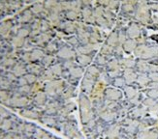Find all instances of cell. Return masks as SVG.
I'll return each mask as SVG.
<instances>
[{"mask_svg":"<svg viewBox=\"0 0 158 139\" xmlns=\"http://www.w3.org/2000/svg\"><path fill=\"white\" fill-rule=\"evenodd\" d=\"M80 112H81V121L82 125H85L87 122L97 117V113L93 108L92 101L88 96L84 93L80 94Z\"/></svg>","mask_w":158,"mask_h":139,"instance_id":"6da1fadb","label":"cell"},{"mask_svg":"<svg viewBox=\"0 0 158 139\" xmlns=\"http://www.w3.org/2000/svg\"><path fill=\"white\" fill-rule=\"evenodd\" d=\"M121 133V125L118 122H114L113 124L108 125L106 130L102 134V138L105 139H115Z\"/></svg>","mask_w":158,"mask_h":139,"instance_id":"7a4b0ae2","label":"cell"},{"mask_svg":"<svg viewBox=\"0 0 158 139\" xmlns=\"http://www.w3.org/2000/svg\"><path fill=\"white\" fill-rule=\"evenodd\" d=\"M98 118L106 124H113L114 122H118V111L103 109L101 112L98 113Z\"/></svg>","mask_w":158,"mask_h":139,"instance_id":"3957f363","label":"cell"},{"mask_svg":"<svg viewBox=\"0 0 158 139\" xmlns=\"http://www.w3.org/2000/svg\"><path fill=\"white\" fill-rule=\"evenodd\" d=\"M96 82H97L96 79H94L92 77H89V76L85 74L84 78H82V81H81V93H84L85 95L88 96L89 98H90V96L94 90Z\"/></svg>","mask_w":158,"mask_h":139,"instance_id":"277c9868","label":"cell"},{"mask_svg":"<svg viewBox=\"0 0 158 139\" xmlns=\"http://www.w3.org/2000/svg\"><path fill=\"white\" fill-rule=\"evenodd\" d=\"M123 98V94L118 88L106 87L104 89V99L108 101H120Z\"/></svg>","mask_w":158,"mask_h":139,"instance_id":"5b68a950","label":"cell"},{"mask_svg":"<svg viewBox=\"0 0 158 139\" xmlns=\"http://www.w3.org/2000/svg\"><path fill=\"white\" fill-rule=\"evenodd\" d=\"M148 112V109L142 104V105H137V106H134L133 108L130 109L128 116L133 118V119L141 121L147 116Z\"/></svg>","mask_w":158,"mask_h":139,"instance_id":"8992f818","label":"cell"},{"mask_svg":"<svg viewBox=\"0 0 158 139\" xmlns=\"http://www.w3.org/2000/svg\"><path fill=\"white\" fill-rule=\"evenodd\" d=\"M68 74H69V78L70 79H79L84 74V69L82 67H73L71 69L68 70Z\"/></svg>","mask_w":158,"mask_h":139,"instance_id":"52a82bcc","label":"cell"},{"mask_svg":"<svg viewBox=\"0 0 158 139\" xmlns=\"http://www.w3.org/2000/svg\"><path fill=\"white\" fill-rule=\"evenodd\" d=\"M76 60L78 62V64L81 66V67H86L88 66L89 64L91 63L92 61V58L90 55H86V54H78L77 57H76Z\"/></svg>","mask_w":158,"mask_h":139,"instance_id":"ba28073f","label":"cell"},{"mask_svg":"<svg viewBox=\"0 0 158 139\" xmlns=\"http://www.w3.org/2000/svg\"><path fill=\"white\" fill-rule=\"evenodd\" d=\"M123 78L125 79L127 85H132V83H134L137 80V75L131 69H127L124 73H123Z\"/></svg>","mask_w":158,"mask_h":139,"instance_id":"9c48e42d","label":"cell"},{"mask_svg":"<svg viewBox=\"0 0 158 139\" xmlns=\"http://www.w3.org/2000/svg\"><path fill=\"white\" fill-rule=\"evenodd\" d=\"M58 56L63 59H70L76 56V52L72 50L69 47H62L58 51Z\"/></svg>","mask_w":158,"mask_h":139,"instance_id":"30bf717a","label":"cell"},{"mask_svg":"<svg viewBox=\"0 0 158 139\" xmlns=\"http://www.w3.org/2000/svg\"><path fill=\"white\" fill-rule=\"evenodd\" d=\"M123 92H124V95L127 98V100H131L134 97H136L138 95V90H137L135 87H133L132 85H126L124 88H123Z\"/></svg>","mask_w":158,"mask_h":139,"instance_id":"8fae6325","label":"cell"},{"mask_svg":"<svg viewBox=\"0 0 158 139\" xmlns=\"http://www.w3.org/2000/svg\"><path fill=\"white\" fill-rule=\"evenodd\" d=\"M96 50V46L94 45H85V46H79L78 50H77V52L78 54H90L91 52H93L94 50Z\"/></svg>","mask_w":158,"mask_h":139,"instance_id":"7c38bea8","label":"cell"},{"mask_svg":"<svg viewBox=\"0 0 158 139\" xmlns=\"http://www.w3.org/2000/svg\"><path fill=\"white\" fill-rule=\"evenodd\" d=\"M76 96V86L70 85L68 89H65L62 92V97L64 99H71Z\"/></svg>","mask_w":158,"mask_h":139,"instance_id":"4fadbf2b","label":"cell"},{"mask_svg":"<svg viewBox=\"0 0 158 139\" xmlns=\"http://www.w3.org/2000/svg\"><path fill=\"white\" fill-rule=\"evenodd\" d=\"M112 85L115 88H124L127 84L124 78L118 76V77H115L112 80Z\"/></svg>","mask_w":158,"mask_h":139,"instance_id":"5bb4252c","label":"cell"},{"mask_svg":"<svg viewBox=\"0 0 158 139\" xmlns=\"http://www.w3.org/2000/svg\"><path fill=\"white\" fill-rule=\"evenodd\" d=\"M95 63L97 66H104L108 64V60L106 58V55H98L95 59Z\"/></svg>","mask_w":158,"mask_h":139,"instance_id":"9a60e30c","label":"cell"},{"mask_svg":"<svg viewBox=\"0 0 158 139\" xmlns=\"http://www.w3.org/2000/svg\"><path fill=\"white\" fill-rule=\"evenodd\" d=\"M149 77H148L147 75H140L138 78H137V82H138V84L140 86H146L148 84V82H149Z\"/></svg>","mask_w":158,"mask_h":139,"instance_id":"2e32d148","label":"cell"},{"mask_svg":"<svg viewBox=\"0 0 158 139\" xmlns=\"http://www.w3.org/2000/svg\"><path fill=\"white\" fill-rule=\"evenodd\" d=\"M155 102H156V100H153V99H152V98H148L147 99H145V100H143V101H142V104L145 107H147L148 109V108H150L152 106H153L154 104H155Z\"/></svg>","mask_w":158,"mask_h":139,"instance_id":"e0dca14e","label":"cell"},{"mask_svg":"<svg viewBox=\"0 0 158 139\" xmlns=\"http://www.w3.org/2000/svg\"><path fill=\"white\" fill-rule=\"evenodd\" d=\"M26 103V101L24 98H16L12 100V104H14V105H17V106H23L25 105Z\"/></svg>","mask_w":158,"mask_h":139,"instance_id":"ac0fdd59","label":"cell"},{"mask_svg":"<svg viewBox=\"0 0 158 139\" xmlns=\"http://www.w3.org/2000/svg\"><path fill=\"white\" fill-rule=\"evenodd\" d=\"M147 95H148V98H152L153 100H157L158 99V88L149 89L147 92Z\"/></svg>","mask_w":158,"mask_h":139,"instance_id":"d6986e66","label":"cell"},{"mask_svg":"<svg viewBox=\"0 0 158 139\" xmlns=\"http://www.w3.org/2000/svg\"><path fill=\"white\" fill-rule=\"evenodd\" d=\"M107 68L109 69V71H114V70H118V61L112 60V61L108 62Z\"/></svg>","mask_w":158,"mask_h":139,"instance_id":"ffe728a7","label":"cell"},{"mask_svg":"<svg viewBox=\"0 0 158 139\" xmlns=\"http://www.w3.org/2000/svg\"><path fill=\"white\" fill-rule=\"evenodd\" d=\"M35 101L38 104H43L46 101V95L42 92H40L39 94H37V96L35 97Z\"/></svg>","mask_w":158,"mask_h":139,"instance_id":"44dd1931","label":"cell"},{"mask_svg":"<svg viewBox=\"0 0 158 139\" xmlns=\"http://www.w3.org/2000/svg\"><path fill=\"white\" fill-rule=\"evenodd\" d=\"M43 52L39 50H34L31 54V59L32 60H37V59H40L41 57L43 56Z\"/></svg>","mask_w":158,"mask_h":139,"instance_id":"7402d4cb","label":"cell"},{"mask_svg":"<svg viewBox=\"0 0 158 139\" xmlns=\"http://www.w3.org/2000/svg\"><path fill=\"white\" fill-rule=\"evenodd\" d=\"M51 71H52V73L59 75V74L62 73V68H61V66H60V65H54V66H52V67Z\"/></svg>","mask_w":158,"mask_h":139,"instance_id":"603a6c76","label":"cell"},{"mask_svg":"<svg viewBox=\"0 0 158 139\" xmlns=\"http://www.w3.org/2000/svg\"><path fill=\"white\" fill-rule=\"evenodd\" d=\"M148 112L149 113H152L153 115H156L158 116V101H156L155 104L153 106H152L150 108H148Z\"/></svg>","mask_w":158,"mask_h":139,"instance_id":"cb8c5ba5","label":"cell"},{"mask_svg":"<svg viewBox=\"0 0 158 139\" xmlns=\"http://www.w3.org/2000/svg\"><path fill=\"white\" fill-rule=\"evenodd\" d=\"M23 114L26 117H29V118H37V113L33 112L31 110H25L23 112Z\"/></svg>","mask_w":158,"mask_h":139,"instance_id":"d4e9b609","label":"cell"},{"mask_svg":"<svg viewBox=\"0 0 158 139\" xmlns=\"http://www.w3.org/2000/svg\"><path fill=\"white\" fill-rule=\"evenodd\" d=\"M43 122H45L47 125H49V126H52V127L56 124V120H54L53 118H52V117H47L45 120L43 119Z\"/></svg>","mask_w":158,"mask_h":139,"instance_id":"484cf974","label":"cell"},{"mask_svg":"<svg viewBox=\"0 0 158 139\" xmlns=\"http://www.w3.org/2000/svg\"><path fill=\"white\" fill-rule=\"evenodd\" d=\"M14 73H15L17 75H20V74H23L25 73V70L23 68V67H20V66H17L15 68V70H14Z\"/></svg>","mask_w":158,"mask_h":139,"instance_id":"4316f807","label":"cell"},{"mask_svg":"<svg viewBox=\"0 0 158 139\" xmlns=\"http://www.w3.org/2000/svg\"><path fill=\"white\" fill-rule=\"evenodd\" d=\"M25 79H26L27 83H33V82H35V80H36V76L34 74H32V73H30V74L25 75Z\"/></svg>","mask_w":158,"mask_h":139,"instance_id":"83f0119b","label":"cell"},{"mask_svg":"<svg viewBox=\"0 0 158 139\" xmlns=\"http://www.w3.org/2000/svg\"><path fill=\"white\" fill-rule=\"evenodd\" d=\"M28 30L27 29H24V28H23V29H20L19 31V34H18V36L19 37H20V38H24V37H26L27 35H28Z\"/></svg>","mask_w":158,"mask_h":139,"instance_id":"f1b7e54d","label":"cell"},{"mask_svg":"<svg viewBox=\"0 0 158 139\" xmlns=\"http://www.w3.org/2000/svg\"><path fill=\"white\" fill-rule=\"evenodd\" d=\"M148 77L153 82H158V73H150Z\"/></svg>","mask_w":158,"mask_h":139,"instance_id":"f546056e","label":"cell"},{"mask_svg":"<svg viewBox=\"0 0 158 139\" xmlns=\"http://www.w3.org/2000/svg\"><path fill=\"white\" fill-rule=\"evenodd\" d=\"M43 10V6L41 5V4H36V5H34L33 6V9H32V11L34 12V13H39V12H41Z\"/></svg>","mask_w":158,"mask_h":139,"instance_id":"4dcf8cb0","label":"cell"},{"mask_svg":"<svg viewBox=\"0 0 158 139\" xmlns=\"http://www.w3.org/2000/svg\"><path fill=\"white\" fill-rule=\"evenodd\" d=\"M66 16L68 18H70V19H75L77 18V14L75 13V11H69L67 14H66Z\"/></svg>","mask_w":158,"mask_h":139,"instance_id":"1f68e13d","label":"cell"},{"mask_svg":"<svg viewBox=\"0 0 158 139\" xmlns=\"http://www.w3.org/2000/svg\"><path fill=\"white\" fill-rule=\"evenodd\" d=\"M115 42H116V37H115V36H114V35H112V36L110 37V39L108 40V44H109V45L114 46V45L115 44Z\"/></svg>","mask_w":158,"mask_h":139,"instance_id":"d6a6232c","label":"cell"},{"mask_svg":"<svg viewBox=\"0 0 158 139\" xmlns=\"http://www.w3.org/2000/svg\"><path fill=\"white\" fill-rule=\"evenodd\" d=\"M30 18H31V14H30V12H25L24 14H23V22H27V20H29L30 19Z\"/></svg>","mask_w":158,"mask_h":139,"instance_id":"836d02e7","label":"cell"},{"mask_svg":"<svg viewBox=\"0 0 158 139\" xmlns=\"http://www.w3.org/2000/svg\"><path fill=\"white\" fill-rule=\"evenodd\" d=\"M10 127H11V122H10V121L6 120V121H4V122H3L2 129H8Z\"/></svg>","mask_w":158,"mask_h":139,"instance_id":"e575fe53","label":"cell"},{"mask_svg":"<svg viewBox=\"0 0 158 139\" xmlns=\"http://www.w3.org/2000/svg\"><path fill=\"white\" fill-rule=\"evenodd\" d=\"M27 69H29V71H31L32 73H38V72H40V70H39V67H35V66H32V65H30L29 67H27Z\"/></svg>","mask_w":158,"mask_h":139,"instance_id":"d590c367","label":"cell"},{"mask_svg":"<svg viewBox=\"0 0 158 139\" xmlns=\"http://www.w3.org/2000/svg\"><path fill=\"white\" fill-rule=\"evenodd\" d=\"M52 60V56H46L43 60V62H45V64H50Z\"/></svg>","mask_w":158,"mask_h":139,"instance_id":"8d00e7d4","label":"cell"},{"mask_svg":"<svg viewBox=\"0 0 158 139\" xmlns=\"http://www.w3.org/2000/svg\"><path fill=\"white\" fill-rule=\"evenodd\" d=\"M7 114H8V113H7V111H6V110H4L3 108L0 107V115L4 117V116H6Z\"/></svg>","mask_w":158,"mask_h":139,"instance_id":"74e56055","label":"cell"},{"mask_svg":"<svg viewBox=\"0 0 158 139\" xmlns=\"http://www.w3.org/2000/svg\"><path fill=\"white\" fill-rule=\"evenodd\" d=\"M48 48H49V50H56V46H54L53 44H52V45L50 44V45H49V47H48Z\"/></svg>","mask_w":158,"mask_h":139,"instance_id":"f35d334b","label":"cell"},{"mask_svg":"<svg viewBox=\"0 0 158 139\" xmlns=\"http://www.w3.org/2000/svg\"><path fill=\"white\" fill-rule=\"evenodd\" d=\"M23 1H28V0H23Z\"/></svg>","mask_w":158,"mask_h":139,"instance_id":"ab89813d","label":"cell"},{"mask_svg":"<svg viewBox=\"0 0 158 139\" xmlns=\"http://www.w3.org/2000/svg\"><path fill=\"white\" fill-rule=\"evenodd\" d=\"M101 139H105V138H101Z\"/></svg>","mask_w":158,"mask_h":139,"instance_id":"60d3db41","label":"cell"}]
</instances>
